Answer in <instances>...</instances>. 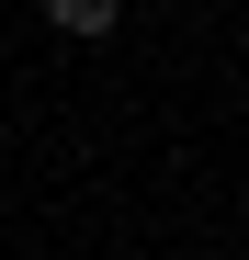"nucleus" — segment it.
<instances>
[{
	"label": "nucleus",
	"instance_id": "f257e3e1",
	"mask_svg": "<svg viewBox=\"0 0 249 260\" xmlns=\"http://www.w3.org/2000/svg\"><path fill=\"white\" fill-rule=\"evenodd\" d=\"M46 23H57V34H79V46H102V34L124 23V0H46Z\"/></svg>",
	"mask_w": 249,
	"mask_h": 260
}]
</instances>
